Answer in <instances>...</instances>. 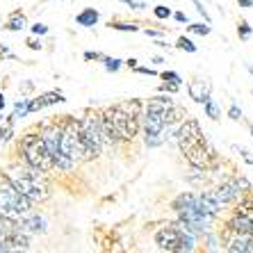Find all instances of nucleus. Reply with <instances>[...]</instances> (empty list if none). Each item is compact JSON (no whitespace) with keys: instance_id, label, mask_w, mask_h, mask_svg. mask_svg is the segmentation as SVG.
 Here are the masks:
<instances>
[{"instance_id":"32","label":"nucleus","mask_w":253,"mask_h":253,"mask_svg":"<svg viewBox=\"0 0 253 253\" xmlns=\"http://www.w3.org/2000/svg\"><path fill=\"white\" fill-rule=\"evenodd\" d=\"M132 71H135L137 76H151V78H158L160 76L158 69H153V66H139V64H137Z\"/></svg>"},{"instance_id":"8","label":"nucleus","mask_w":253,"mask_h":253,"mask_svg":"<svg viewBox=\"0 0 253 253\" xmlns=\"http://www.w3.org/2000/svg\"><path fill=\"white\" fill-rule=\"evenodd\" d=\"M32 201L25 199L12 183H9V178L2 173L0 176V214H5V217H12V219H21L23 214L32 212Z\"/></svg>"},{"instance_id":"2","label":"nucleus","mask_w":253,"mask_h":253,"mask_svg":"<svg viewBox=\"0 0 253 253\" xmlns=\"http://www.w3.org/2000/svg\"><path fill=\"white\" fill-rule=\"evenodd\" d=\"M5 176L9 178V183L32 203H43L46 199H50V183H48V173L28 167L25 162L21 165H9L5 169Z\"/></svg>"},{"instance_id":"5","label":"nucleus","mask_w":253,"mask_h":253,"mask_svg":"<svg viewBox=\"0 0 253 253\" xmlns=\"http://www.w3.org/2000/svg\"><path fill=\"white\" fill-rule=\"evenodd\" d=\"M110 119H112L114 128H117L121 141H132L137 132L141 130V112H144V103L137 98L117 103L112 107H105Z\"/></svg>"},{"instance_id":"41","label":"nucleus","mask_w":253,"mask_h":253,"mask_svg":"<svg viewBox=\"0 0 253 253\" xmlns=\"http://www.w3.org/2000/svg\"><path fill=\"white\" fill-rule=\"evenodd\" d=\"M171 16L176 18L178 23H189V16H187V14H185V12H173V14H171Z\"/></svg>"},{"instance_id":"49","label":"nucleus","mask_w":253,"mask_h":253,"mask_svg":"<svg viewBox=\"0 0 253 253\" xmlns=\"http://www.w3.org/2000/svg\"><path fill=\"white\" fill-rule=\"evenodd\" d=\"M43 2H50V0H43Z\"/></svg>"},{"instance_id":"18","label":"nucleus","mask_w":253,"mask_h":253,"mask_svg":"<svg viewBox=\"0 0 253 253\" xmlns=\"http://www.w3.org/2000/svg\"><path fill=\"white\" fill-rule=\"evenodd\" d=\"M28 16H25L21 9H14L9 16H7L5 25H2V30H7V32H23L25 28H28Z\"/></svg>"},{"instance_id":"36","label":"nucleus","mask_w":253,"mask_h":253,"mask_svg":"<svg viewBox=\"0 0 253 253\" xmlns=\"http://www.w3.org/2000/svg\"><path fill=\"white\" fill-rule=\"evenodd\" d=\"M83 57H84V62H100L105 55L100 53V50H84Z\"/></svg>"},{"instance_id":"30","label":"nucleus","mask_w":253,"mask_h":253,"mask_svg":"<svg viewBox=\"0 0 253 253\" xmlns=\"http://www.w3.org/2000/svg\"><path fill=\"white\" fill-rule=\"evenodd\" d=\"M180 87H183V84H178V83H167V80H162V83H160V91H162V94H169V96L178 94V91H180Z\"/></svg>"},{"instance_id":"25","label":"nucleus","mask_w":253,"mask_h":253,"mask_svg":"<svg viewBox=\"0 0 253 253\" xmlns=\"http://www.w3.org/2000/svg\"><path fill=\"white\" fill-rule=\"evenodd\" d=\"M173 48H178V50H185V53H189V55H194L196 50H199V46H196L189 37H178V42L173 43Z\"/></svg>"},{"instance_id":"13","label":"nucleus","mask_w":253,"mask_h":253,"mask_svg":"<svg viewBox=\"0 0 253 253\" xmlns=\"http://www.w3.org/2000/svg\"><path fill=\"white\" fill-rule=\"evenodd\" d=\"M201 135H203V130H201L199 121L196 119H185L183 124H178L176 130H173V141L178 144V148H183L185 144L199 139Z\"/></svg>"},{"instance_id":"22","label":"nucleus","mask_w":253,"mask_h":253,"mask_svg":"<svg viewBox=\"0 0 253 253\" xmlns=\"http://www.w3.org/2000/svg\"><path fill=\"white\" fill-rule=\"evenodd\" d=\"M203 112H206V117L212 119V121H219V119H221V107H219V103L212 98V96L203 103Z\"/></svg>"},{"instance_id":"42","label":"nucleus","mask_w":253,"mask_h":253,"mask_svg":"<svg viewBox=\"0 0 253 253\" xmlns=\"http://www.w3.org/2000/svg\"><path fill=\"white\" fill-rule=\"evenodd\" d=\"M137 64H139V59H135V57H128V59H124V66H128V69H130V71L135 69V66H137Z\"/></svg>"},{"instance_id":"39","label":"nucleus","mask_w":253,"mask_h":253,"mask_svg":"<svg viewBox=\"0 0 253 253\" xmlns=\"http://www.w3.org/2000/svg\"><path fill=\"white\" fill-rule=\"evenodd\" d=\"M119 2H124V5H128L130 9H146V2L144 0H119Z\"/></svg>"},{"instance_id":"48","label":"nucleus","mask_w":253,"mask_h":253,"mask_svg":"<svg viewBox=\"0 0 253 253\" xmlns=\"http://www.w3.org/2000/svg\"><path fill=\"white\" fill-rule=\"evenodd\" d=\"M2 119H5V117H2V112H0V124H2Z\"/></svg>"},{"instance_id":"6","label":"nucleus","mask_w":253,"mask_h":253,"mask_svg":"<svg viewBox=\"0 0 253 253\" xmlns=\"http://www.w3.org/2000/svg\"><path fill=\"white\" fill-rule=\"evenodd\" d=\"M18 158L21 162H25L28 167H35V169L43 171V173H50L55 171V165H53V158L48 153L46 144H43L39 130H30L21 137L18 141Z\"/></svg>"},{"instance_id":"20","label":"nucleus","mask_w":253,"mask_h":253,"mask_svg":"<svg viewBox=\"0 0 253 253\" xmlns=\"http://www.w3.org/2000/svg\"><path fill=\"white\" fill-rule=\"evenodd\" d=\"M14 124L16 121L12 117L2 119V124H0V146H5V144H9L14 139Z\"/></svg>"},{"instance_id":"44","label":"nucleus","mask_w":253,"mask_h":253,"mask_svg":"<svg viewBox=\"0 0 253 253\" xmlns=\"http://www.w3.org/2000/svg\"><path fill=\"white\" fill-rule=\"evenodd\" d=\"M237 5H240L242 9H251V7H253V0H237Z\"/></svg>"},{"instance_id":"26","label":"nucleus","mask_w":253,"mask_h":253,"mask_svg":"<svg viewBox=\"0 0 253 253\" xmlns=\"http://www.w3.org/2000/svg\"><path fill=\"white\" fill-rule=\"evenodd\" d=\"M187 32L199 35V37H208L212 32V28H210V23H206V21H203V23H192V21H189V23H187Z\"/></svg>"},{"instance_id":"15","label":"nucleus","mask_w":253,"mask_h":253,"mask_svg":"<svg viewBox=\"0 0 253 253\" xmlns=\"http://www.w3.org/2000/svg\"><path fill=\"white\" fill-rule=\"evenodd\" d=\"M18 224H21V228H23L25 233H30V235H46L48 233V219L35 210L23 214V217L18 219Z\"/></svg>"},{"instance_id":"27","label":"nucleus","mask_w":253,"mask_h":253,"mask_svg":"<svg viewBox=\"0 0 253 253\" xmlns=\"http://www.w3.org/2000/svg\"><path fill=\"white\" fill-rule=\"evenodd\" d=\"M251 35H253V28L249 25V21H240V23H237V37H240L242 42H249Z\"/></svg>"},{"instance_id":"19","label":"nucleus","mask_w":253,"mask_h":253,"mask_svg":"<svg viewBox=\"0 0 253 253\" xmlns=\"http://www.w3.org/2000/svg\"><path fill=\"white\" fill-rule=\"evenodd\" d=\"M98 21H100V12L96 7H84L83 12L76 16V23L80 28H94V25H98Z\"/></svg>"},{"instance_id":"45","label":"nucleus","mask_w":253,"mask_h":253,"mask_svg":"<svg viewBox=\"0 0 253 253\" xmlns=\"http://www.w3.org/2000/svg\"><path fill=\"white\" fill-rule=\"evenodd\" d=\"M5 107H7V98H5V94L0 91V112H5Z\"/></svg>"},{"instance_id":"12","label":"nucleus","mask_w":253,"mask_h":253,"mask_svg":"<svg viewBox=\"0 0 253 253\" xmlns=\"http://www.w3.org/2000/svg\"><path fill=\"white\" fill-rule=\"evenodd\" d=\"M224 249L230 253H253V235L249 233H235V230H224Z\"/></svg>"},{"instance_id":"9","label":"nucleus","mask_w":253,"mask_h":253,"mask_svg":"<svg viewBox=\"0 0 253 253\" xmlns=\"http://www.w3.org/2000/svg\"><path fill=\"white\" fill-rule=\"evenodd\" d=\"M180 151H183L185 160H187L189 165H192V167H199V169H210V162L217 158V155H214V148L208 144V139L203 135H201L199 139L185 144Z\"/></svg>"},{"instance_id":"10","label":"nucleus","mask_w":253,"mask_h":253,"mask_svg":"<svg viewBox=\"0 0 253 253\" xmlns=\"http://www.w3.org/2000/svg\"><path fill=\"white\" fill-rule=\"evenodd\" d=\"M39 135H42L43 144H46L48 153L53 158V165L59 160L62 151H59V144H62V121L59 119H48V121H42L39 124Z\"/></svg>"},{"instance_id":"21","label":"nucleus","mask_w":253,"mask_h":253,"mask_svg":"<svg viewBox=\"0 0 253 253\" xmlns=\"http://www.w3.org/2000/svg\"><path fill=\"white\" fill-rule=\"evenodd\" d=\"M28 100H30V98H18L16 103H14V110H12V114H9V117H12L14 121H21V119L30 117V107H28Z\"/></svg>"},{"instance_id":"43","label":"nucleus","mask_w":253,"mask_h":253,"mask_svg":"<svg viewBox=\"0 0 253 253\" xmlns=\"http://www.w3.org/2000/svg\"><path fill=\"white\" fill-rule=\"evenodd\" d=\"M165 62H167V59L162 57V55H155V57H151V64H153V66H162Z\"/></svg>"},{"instance_id":"40","label":"nucleus","mask_w":253,"mask_h":253,"mask_svg":"<svg viewBox=\"0 0 253 253\" xmlns=\"http://www.w3.org/2000/svg\"><path fill=\"white\" fill-rule=\"evenodd\" d=\"M144 35L151 37V39H160V37H165V35H167V30H165V28H160V30H155V28H146V30H144Z\"/></svg>"},{"instance_id":"46","label":"nucleus","mask_w":253,"mask_h":253,"mask_svg":"<svg viewBox=\"0 0 253 253\" xmlns=\"http://www.w3.org/2000/svg\"><path fill=\"white\" fill-rule=\"evenodd\" d=\"M249 130H251V137H253V124H251V126H249Z\"/></svg>"},{"instance_id":"37","label":"nucleus","mask_w":253,"mask_h":253,"mask_svg":"<svg viewBox=\"0 0 253 253\" xmlns=\"http://www.w3.org/2000/svg\"><path fill=\"white\" fill-rule=\"evenodd\" d=\"M0 57H2V59H12V62H18V57L12 53V50H9V46H7V43H0Z\"/></svg>"},{"instance_id":"47","label":"nucleus","mask_w":253,"mask_h":253,"mask_svg":"<svg viewBox=\"0 0 253 253\" xmlns=\"http://www.w3.org/2000/svg\"><path fill=\"white\" fill-rule=\"evenodd\" d=\"M249 73H251V76H253V66H249Z\"/></svg>"},{"instance_id":"7","label":"nucleus","mask_w":253,"mask_h":253,"mask_svg":"<svg viewBox=\"0 0 253 253\" xmlns=\"http://www.w3.org/2000/svg\"><path fill=\"white\" fill-rule=\"evenodd\" d=\"M78 132L83 141L87 160H94L103 153L105 141H103V130H100V112H87L78 119Z\"/></svg>"},{"instance_id":"29","label":"nucleus","mask_w":253,"mask_h":253,"mask_svg":"<svg viewBox=\"0 0 253 253\" xmlns=\"http://www.w3.org/2000/svg\"><path fill=\"white\" fill-rule=\"evenodd\" d=\"M171 7H167V5H155L153 7V16L158 18V21H167V18H171Z\"/></svg>"},{"instance_id":"35","label":"nucleus","mask_w":253,"mask_h":253,"mask_svg":"<svg viewBox=\"0 0 253 253\" xmlns=\"http://www.w3.org/2000/svg\"><path fill=\"white\" fill-rule=\"evenodd\" d=\"M228 119H230V121H242V119H244V114H242V107L237 105V103H233V105L228 107Z\"/></svg>"},{"instance_id":"11","label":"nucleus","mask_w":253,"mask_h":253,"mask_svg":"<svg viewBox=\"0 0 253 253\" xmlns=\"http://www.w3.org/2000/svg\"><path fill=\"white\" fill-rule=\"evenodd\" d=\"M212 189H214L217 199L221 201L224 206H230V203H235V201L240 199L244 189H251V187H249V183L244 178H226V180H221L217 187H212Z\"/></svg>"},{"instance_id":"24","label":"nucleus","mask_w":253,"mask_h":253,"mask_svg":"<svg viewBox=\"0 0 253 253\" xmlns=\"http://www.w3.org/2000/svg\"><path fill=\"white\" fill-rule=\"evenodd\" d=\"M100 62H103V69H105L107 73H119V71H121V66H124V59L110 57V55H105Z\"/></svg>"},{"instance_id":"3","label":"nucleus","mask_w":253,"mask_h":253,"mask_svg":"<svg viewBox=\"0 0 253 253\" xmlns=\"http://www.w3.org/2000/svg\"><path fill=\"white\" fill-rule=\"evenodd\" d=\"M171 210L176 212L178 221H183L189 230H194L196 235H206L214 228L217 224V217L214 214H208L206 210L199 208V196L194 192H183L178 194L176 199L171 201Z\"/></svg>"},{"instance_id":"34","label":"nucleus","mask_w":253,"mask_h":253,"mask_svg":"<svg viewBox=\"0 0 253 253\" xmlns=\"http://www.w3.org/2000/svg\"><path fill=\"white\" fill-rule=\"evenodd\" d=\"M192 5H194V9H196V12H199V14H201V16H203V21H206V23H212V18H210V14H208L206 5H203V2H201V0H192Z\"/></svg>"},{"instance_id":"28","label":"nucleus","mask_w":253,"mask_h":253,"mask_svg":"<svg viewBox=\"0 0 253 253\" xmlns=\"http://www.w3.org/2000/svg\"><path fill=\"white\" fill-rule=\"evenodd\" d=\"M160 80H167V83H178V84H183V78H180V73H178V71H171V69L162 71V73H160Z\"/></svg>"},{"instance_id":"16","label":"nucleus","mask_w":253,"mask_h":253,"mask_svg":"<svg viewBox=\"0 0 253 253\" xmlns=\"http://www.w3.org/2000/svg\"><path fill=\"white\" fill-rule=\"evenodd\" d=\"M100 130H103V141H105V146H119V144H124L121 137H119L117 128H114L112 119L107 114V110L100 112Z\"/></svg>"},{"instance_id":"17","label":"nucleus","mask_w":253,"mask_h":253,"mask_svg":"<svg viewBox=\"0 0 253 253\" xmlns=\"http://www.w3.org/2000/svg\"><path fill=\"white\" fill-rule=\"evenodd\" d=\"M187 94L194 103L203 105V103L210 98V84H208L206 80H199V78H196V80H189L187 83Z\"/></svg>"},{"instance_id":"23","label":"nucleus","mask_w":253,"mask_h":253,"mask_svg":"<svg viewBox=\"0 0 253 253\" xmlns=\"http://www.w3.org/2000/svg\"><path fill=\"white\" fill-rule=\"evenodd\" d=\"M107 28L117 30V32H139V23H135V21H110L107 23Z\"/></svg>"},{"instance_id":"38","label":"nucleus","mask_w":253,"mask_h":253,"mask_svg":"<svg viewBox=\"0 0 253 253\" xmlns=\"http://www.w3.org/2000/svg\"><path fill=\"white\" fill-rule=\"evenodd\" d=\"M25 43H28V48H30V50H42V48H43V43H42V37H35V35L30 37V39H28V42H25Z\"/></svg>"},{"instance_id":"31","label":"nucleus","mask_w":253,"mask_h":253,"mask_svg":"<svg viewBox=\"0 0 253 253\" xmlns=\"http://www.w3.org/2000/svg\"><path fill=\"white\" fill-rule=\"evenodd\" d=\"M233 151H235V153H240V158L244 160V162H247V165H251L253 167V153L251 151H249V148H244V146H233Z\"/></svg>"},{"instance_id":"33","label":"nucleus","mask_w":253,"mask_h":253,"mask_svg":"<svg viewBox=\"0 0 253 253\" xmlns=\"http://www.w3.org/2000/svg\"><path fill=\"white\" fill-rule=\"evenodd\" d=\"M30 32L35 37H46L48 32H50V28H48L46 23H35V25H30Z\"/></svg>"},{"instance_id":"14","label":"nucleus","mask_w":253,"mask_h":253,"mask_svg":"<svg viewBox=\"0 0 253 253\" xmlns=\"http://www.w3.org/2000/svg\"><path fill=\"white\" fill-rule=\"evenodd\" d=\"M57 103H66V98L59 89H53V91H43V94H39V96H32V98L28 100V107H30V114H37L50 105H57Z\"/></svg>"},{"instance_id":"4","label":"nucleus","mask_w":253,"mask_h":253,"mask_svg":"<svg viewBox=\"0 0 253 253\" xmlns=\"http://www.w3.org/2000/svg\"><path fill=\"white\" fill-rule=\"evenodd\" d=\"M155 244L160 251L169 253H189L196 251L199 235L189 230L183 221H167L162 228L155 230Z\"/></svg>"},{"instance_id":"1","label":"nucleus","mask_w":253,"mask_h":253,"mask_svg":"<svg viewBox=\"0 0 253 253\" xmlns=\"http://www.w3.org/2000/svg\"><path fill=\"white\" fill-rule=\"evenodd\" d=\"M171 124H176V103L169 94L148 98L141 112V130H144V144L148 148H158L165 144V132Z\"/></svg>"}]
</instances>
